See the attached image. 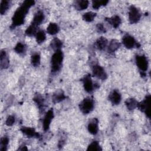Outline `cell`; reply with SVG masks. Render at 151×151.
<instances>
[{
  "mask_svg": "<svg viewBox=\"0 0 151 151\" xmlns=\"http://www.w3.org/2000/svg\"><path fill=\"white\" fill-rule=\"evenodd\" d=\"M35 2L34 1H25L20 5L19 8L15 12L12 17V23L11 28H14L17 26L21 25L24 22V18L27 12H28L29 8L34 5Z\"/></svg>",
  "mask_w": 151,
  "mask_h": 151,
  "instance_id": "6da1fadb",
  "label": "cell"
},
{
  "mask_svg": "<svg viewBox=\"0 0 151 151\" xmlns=\"http://www.w3.org/2000/svg\"><path fill=\"white\" fill-rule=\"evenodd\" d=\"M63 59L62 51L60 50H57L51 58V71L52 72H56L61 68Z\"/></svg>",
  "mask_w": 151,
  "mask_h": 151,
  "instance_id": "7a4b0ae2",
  "label": "cell"
},
{
  "mask_svg": "<svg viewBox=\"0 0 151 151\" xmlns=\"http://www.w3.org/2000/svg\"><path fill=\"white\" fill-rule=\"evenodd\" d=\"M80 109L84 114H88L92 111L94 107V102L93 99L90 97L84 99L80 104Z\"/></svg>",
  "mask_w": 151,
  "mask_h": 151,
  "instance_id": "3957f363",
  "label": "cell"
},
{
  "mask_svg": "<svg viewBox=\"0 0 151 151\" xmlns=\"http://www.w3.org/2000/svg\"><path fill=\"white\" fill-rule=\"evenodd\" d=\"M150 96L148 95L146 98L140 103H137V107L141 111L144 112L146 116L150 118Z\"/></svg>",
  "mask_w": 151,
  "mask_h": 151,
  "instance_id": "277c9868",
  "label": "cell"
},
{
  "mask_svg": "<svg viewBox=\"0 0 151 151\" xmlns=\"http://www.w3.org/2000/svg\"><path fill=\"white\" fill-rule=\"evenodd\" d=\"M141 17V14L139 9L134 6H131L129 8V19L131 24H134L137 22Z\"/></svg>",
  "mask_w": 151,
  "mask_h": 151,
  "instance_id": "5b68a950",
  "label": "cell"
},
{
  "mask_svg": "<svg viewBox=\"0 0 151 151\" xmlns=\"http://www.w3.org/2000/svg\"><path fill=\"white\" fill-rule=\"evenodd\" d=\"M136 63L140 71L145 72L148 68V61L145 55H136Z\"/></svg>",
  "mask_w": 151,
  "mask_h": 151,
  "instance_id": "8992f818",
  "label": "cell"
},
{
  "mask_svg": "<svg viewBox=\"0 0 151 151\" xmlns=\"http://www.w3.org/2000/svg\"><path fill=\"white\" fill-rule=\"evenodd\" d=\"M94 76L101 80H105L107 78V74L102 67L99 65H94L92 68Z\"/></svg>",
  "mask_w": 151,
  "mask_h": 151,
  "instance_id": "52a82bcc",
  "label": "cell"
},
{
  "mask_svg": "<svg viewBox=\"0 0 151 151\" xmlns=\"http://www.w3.org/2000/svg\"><path fill=\"white\" fill-rule=\"evenodd\" d=\"M123 43L127 48H133L134 46L139 47L140 45L136 42L134 38L130 35H126L123 38Z\"/></svg>",
  "mask_w": 151,
  "mask_h": 151,
  "instance_id": "ba28073f",
  "label": "cell"
},
{
  "mask_svg": "<svg viewBox=\"0 0 151 151\" xmlns=\"http://www.w3.org/2000/svg\"><path fill=\"white\" fill-rule=\"evenodd\" d=\"M54 117V113L52 109L49 110L47 113H46L44 121H43V129L44 131H47L50 127V125L51 122V120Z\"/></svg>",
  "mask_w": 151,
  "mask_h": 151,
  "instance_id": "9c48e42d",
  "label": "cell"
},
{
  "mask_svg": "<svg viewBox=\"0 0 151 151\" xmlns=\"http://www.w3.org/2000/svg\"><path fill=\"white\" fill-rule=\"evenodd\" d=\"M83 82L85 90L88 93H91L93 90V84L89 74L85 76L83 79Z\"/></svg>",
  "mask_w": 151,
  "mask_h": 151,
  "instance_id": "30bf717a",
  "label": "cell"
},
{
  "mask_svg": "<svg viewBox=\"0 0 151 151\" xmlns=\"http://www.w3.org/2000/svg\"><path fill=\"white\" fill-rule=\"evenodd\" d=\"M109 99L113 104H119L121 101V95L117 90H114L110 94Z\"/></svg>",
  "mask_w": 151,
  "mask_h": 151,
  "instance_id": "8fae6325",
  "label": "cell"
},
{
  "mask_svg": "<svg viewBox=\"0 0 151 151\" xmlns=\"http://www.w3.org/2000/svg\"><path fill=\"white\" fill-rule=\"evenodd\" d=\"M88 130L92 134H96L98 132V120L97 119L91 120L88 124Z\"/></svg>",
  "mask_w": 151,
  "mask_h": 151,
  "instance_id": "7c38bea8",
  "label": "cell"
},
{
  "mask_svg": "<svg viewBox=\"0 0 151 151\" xmlns=\"http://www.w3.org/2000/svg\"><path fill=\"white\" fill-rule=\"evenodd\" d=\"M21 131L29 137H38L40 136L39 133L35 132V130L33 128L28 127H22L21 128Z\"/></svg>",
  "mask_w": 151,
  "mask_h": 151,
  "instance_id": "4fadbf2b",
  "label": "cell"
},
{
  "mask_svg": "<svg viewBox=\"0 0 151 151\" xmlns=\"http://www.w3.org/2000/svg\"><path fill=\"white\" fill-rule=\"evenodd\" d=\"M44 19V13L41 11H39L35 14L31 24L37 27L38 25L41 24V22L43 21Z\"/></svg>",
  "mask_w": 151,
  "mask_h": 151,
  "instance_id": "5bb4252c",
  "label": "cell"
},
{
  "mask_svg": "<svg viewBox=\"0 0 151 151\" xmlns=\"http://www.w3.org/2000/svg\"><path fill=\"white\" fill-rule=\"evenodd\" d=\"M0 58H1V68L2 69L7 68L9 65V60L5 51L2 50L1 51Z\"/></svg>",
  "mask_w": 151,
  "mask_h": 151,
  "instance_id": "9a60e30c",
  "label": "cell"
},
{
  "mask_svg": "<svg viewBox=\"0 0 151 151\" xmlns=\"http://www.w3.org/2000/svg\"><path fill=\"white\" fill-rule=\"evenodd\" d=\"M106 20L114 28H117L121 24V19L117 15L113 16L111 18H107Z\"/></svg>",
  "mask_w": 151,
  "mask_h": 151,
  "instance_id": "2e32d148",
  "label": "cell"
},
{
  "mask_svg": "<svg viewBox=\"0 0 151 151\" xmlns=\"http://www.w3.org/2000/svg\"><path fill=\"white\" fill-rule=\"evenodd\" d=\"M107 44V40L104 37H100L99 38L96 42V47L99 50H104Z\"/></svg>",
  "mask_w": 151,
  "mask_h": 151,
  "instance_id": "e0dca14e",
  "label": "cell"
},
{
  "mask_svg": "<svg viewBox=\"0 0 151 151\" xmlns=\"http://www.w3.org/2000/svg\"><path fill=\"white\" fill-rule=\"evenodd\" d=\"M59 29H60L59 27L58 26V25L57 24L51 22L47 27V31L49 34L54 35L59 31Z\"/></svg>",
  "mask_w": 151,
  "mask_h": 151,
  "instance_id": "ac0fdd59",
  "label": "cell"
},
{
  "mask_svg": "<svg viewBox=\"0 0 151 151\" xmlns=\"http://www.w3.org/2000/svg\"><path fill=\"white\" fill-rule=\"evenodd\" d=\"M65 99V96L62 91H57L52 96V101L54 103H59Z\"/></svg>",
  "mask_w": 151,
  "mask_h": 151,
  "instance_id": "d6986e66",
  "label": "cell"
},
{
  "mask_svg": "<svg viewBox=\"0 0 151 151\" xmlns=\"http://www.w3.org/2000/svg\"><path fill=\"white\" fill-rule=\"evenodd\" d=\"M120 46V43L119 42V41L116 40H112L109 45L108 51L110 52H113L116 50H117Z\"/></svg>",
  "mask_w": 151,
  "mask_h": 151,
  "instance_id": "ffe728a7",
  "label": "cell"
},
{
  "mask_svg": "<svg viewBox=\"0 0 151 151\" xmlns=\"http://www.w3.org/2000/svg\"><path fill=\"white\" fill-rule=\"evenodd\" d=\"M137 103H138L137 101L134 99H133V98L128 99L125 101V104L126 105L127 108L130 110H132L134 109L137 107Z\"/></svg>",
  "mask_w": 151,
  "mask_h": 151,
  "instance_id": "44dd1931",
  "label": "cell"
},
{
  "mask_svg": "<svg viewBox=\"0 0 151 151\" xmlns=\"http://www.w3.org/2000/svg\"><path fill=\"white\" fill-rule=\"evenodd\" d=\"M62 45H63L62 42L57 38L53 39L51 42V48H52L54 50H55L56 51L60 50V48L62 47Z\"/></svg>",
  "mask_w": 151,
  "mask_h": 151,
  "instance_id": "7402d4cb",
  "label": "cell"
},
{
  "mask_svg": "<svg viewBox=\"0 0 151 151\" xmlns=\"http://www.w3.org/2000/svg\"><path fill=\"white\" fill-rule=\"evenodd\" d=\"M35 37H36L37 42L38 43H42L45 40V38H46L45 33L44 32V31L40 30L37 32L35 35Z\"/></svg>",
  "mask_w": 151,
  "mask_h": 151,
  "instance_id": "603a6c76",
  "label": "cell"
},
{
  "mask_svg": "<svg viewBox=\"0 0 151 151\" xmlns=\"http://www.w3.org/2000/svg\"><path fill=\"white\" fill-rule=\"evenodd\" d=\"M31 61L32 65L38 67L40 64V55L38 53L34 54L31 58Z\"/></svg>",
  "mask_w": 151,
  "mask_h": 151,
  "instance_id": "cb8c5ba5",
  "label": "cell"
},
{
  "mask_svg": "<svg viewBox=\"0 0 151 151\" xmlns=\"http://www.w3.org/2000/svg\"><path fill=\"white\" fill-rule=\"evenodd\" d=\"M87 150H93V151H99V150H101V148L99 143L97 141H93L92 143H91L87 149Z\"/></svg>",
  "mask_w": 151,
  "mask_h": 151,
  "instance_id": "d4e9b609",
  "label": "cell"
},
{
  "mask_svg": "<svg viewBox=\"0 0 151 151\" xmlns=\"http://www.w3.org/2000/svg\"><path fill=\"white\" fill-rule=\"evenodd\" d=\"M76 8L78 10H83L87 8L88 5V1H78L76 2Z\"/></svg>",
  "mask_w": 151,
  "mask_h": 151,
  "instance_id": "484cf974",
  "label": "cell"
},
{
  "mask_svg": "<svg viewBox=\"0 0 151 151\" xmlns=\"http://www.w3.org/2000/svg\"><path fill=\"white\" fill-rule=\"evenodd\" d=\"M96 16V14L93 12H88L83 15V18L87 22H91Z\"/></svg>",
  "mask_w": 151,
  "mask_h": 151,
  "instance_id": "4316f807",
  "label": "cell"
},
{
  "mask_svg": "<svg viewBox=\"0 0 151 151\" xmlns=\"http://www.w3.org/2000/svg\"><path fill=\"white\" fill-rule=\"evenodd\" d=\"M25 34L31 37L37 34V27L34 25H30L25 31Z\"/></svg>",
  "mask_w": 151,
  "mask_h": 151,
  "instance_id": "83f0119b",
  "label": "cell"
},
{
  "mask_svg": "<svg viewBox=\"0 0 151 151\" xmlns=\"http://www.w3.org/2000/svg\"><path fill=\"white\" fill-rule=\"evenodd\" d=\"M34 101L37 104L39 108H42L44 106V99L40 94H36L33 99Z\"/></svg>",
  "mask_w": 151,
  "mask_h": 151,
  "instance_id": "f1b7e54d",
  "label": "cell"
},
{
  "mask_svg": "<svg viewBox=\"0 0 151 151\" xmlns=\"http://www.w3.org/2000/svg\"><path fill=\"white\" fill-rule=\"evenodd\" d=\"M9 5V2L8 1H2L1 2V14L4 15L8 10Z\"/></svg>",
  "mask_w": 151,
  "mask_h": 151,
  "instance_id": "f546056e",
  "label": "cell"
},
{
  "mask_svg": "<svg viewBox=\"0 0 151 151\" xmlns=\"http://www.w3.org/2000/svg\"><path fill=\"white\" fill-rule=\"evenodd\" d=\"M14 50L16 52L19 54H22L25 51V46L24 44H22L21 42H18L14 47Z\"/></svg>",
  "mask_w": 151,
  "mask_h": 151,
  "instance_id": "4dcf8cb0",
  "label": "cell"
},
{
  "mask_svg": "<svg viewBox=\"0 0 151 151\" xmlns=\"http://www.w3.org/2000/svg\"><path fill=\"white\" fill-rule=\"evenodd\" d=\"M108 1H93V8L97 9L101 5H106L108 3Z\"/></svg>",
  "mask_w": 151,
  "mask_h": 151,
  "instance_id": "1f68e13d",
  "label": "cell"
},
{
  "mask_svg": "<svg viewBox=\"0 0 151 151\" xmlns=\"http://www.w3.org/2000/svg\"><path fill=\"white\" fill-rule=\"evenodd\" d=\"M8 142H9V139L6 137V136H4L3 137L1 138V147L0 149L1 150H2V151H4V150H6V146L8 145Z\"/></svg>",
  "mask_w": 151,
  "mask_h": 151,
  "instance_id": "d6a6232c",
  "label": "cell"
},
{
  "mask_svg": "<svg viewBox=\"0 0 151 151\" xmlns=\"http://www.w3.org/2000/svg\"><path fill=\"white\" fill-rule=\"evenodd\" d=\"M15 117L14 116H9L6 120V124L8 126H11L12 125H13V124L15 122Z\"/></svg>",
  "mask_w": 151,
  "mask_h": 151,
  "instance_id": "836d02e7",
  "label": "cell"
},
{
  "mask_svg": "<svg viewBox=\"0 0 151 151\" xmlns=\"http://www.w3.org/2000/svg\"><path fill=\"white\" fill-rule=\"evenodd\" d=\"M97 30L99 32H106V29L104 28L103 25L101 23H99L97 25Z\"/></svg>",
  "mask_w": 151,
  "mask_h": 151,
  "instance_id": "e575fe53",
  "label": "cell"
}]
</instances>
